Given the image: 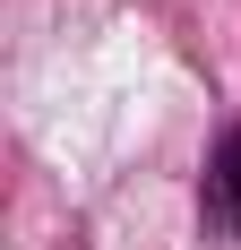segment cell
Returning <instances> with one entry per match:
<instances>
[{
  "label": "cell",
  "instance_id": "6da1fadb",
  "mask_svg": "<svg viewBox=\"0 0 241 250\" xmlns=\"http://www.w3.org/2000/svg\"><path fill=\"white\" fill-rule=\"evenodd\" d=\"M198 216H207V233H224V242L241 233V129H224V138H216V155H207Z\"/></svg>",
  "mask_w": 241,
  "mask_h": 250
}]
</instances>
